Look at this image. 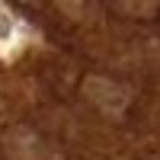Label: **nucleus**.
<instances>
[]
</instances>
